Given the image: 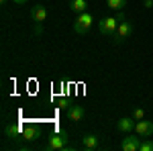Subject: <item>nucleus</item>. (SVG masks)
Instances as JSON below:
<instances>
[{
  "mask_svg": "<svg viewBox=\"0 0 153 151\" xmlns=\"http://www.w3.org/2000/svg\"><path fill=\"white\" fill-rule=\"evenodd\" d=\"M4 135L8 139H23V125H6Z\"/></svg>",
  "mask_w": 153,
  "mask_h": 151,
  "instance_id": "nucleus-9",
  "label": "nucleus"
},
{
  "mask_svg": "<svg viewBox=\"0 0 153 151\" xmlns=\"http://www.w3.org/2000/svg\"><path fill=\"white\" fill-rule=\"evenodd\" d=\"M139 151H153V141H141Z\"/></svg>",
  "mask_w": 153,
  "mask_h": 151,
  "instance_id": "nucleus-15",
  "label": "nucleus"
},
{
  "mask_svg": "<svg viewBox=\"0 0 153 151\" xmlns=\"http://www.w3.org/2000/svg\"><path fill=\"white\" fill-rule=\"evenodd\" d=\"M70 8L76 14H82V12L88 10V2L86 0H70Z\"/></svg>",
  "mask_w": 153,
  "mask_h": 151,
  "instance_id": "nucleus-13",
  "label": "nucleus"
},
{
  "mask_svg": "<svg viewBox=\"0 0 153 151\" xmlns=\"http://www.w3.org/2000/svg\"><path fill=\"white\" fill-rule=\"evenodd\" d=\"M65 112H68V118L74 121V123H78V121H82V118H84V108L80 104H71Z\"/></svg>",
  "mask_w": 153,
  "mask_h": 151,
  "instance_id": "nucleus-11",
  "label": "nucleus"
},
{
  "mask_svg": "<svg viewBox=\"0 0 153 151\" xmlns=\"http://www.w3.org/2000/svg\"><path fill=\"white\" fill-rule=\"evenodd\" d=\"M143 4H145V8H153V0H143Z\"/></svg>",
  "mask_w": 153,
  "mask_h": 151,
  "instance_id": "nucleus-19",
  "label": "nucleus"
},
{
  "mask_svg": "<svg viewBox=\"0 0 153 151\" xmlns=\"http://www.w3.org/2000/svg\"><path fill=\"white\" fill-rule=\"evenodd\" d=\"M41 131L35 127V125H23V139L25 141H35L39 139Z\"/></svg>",
  "mask_w": 153,
  "mask_h": 151,
  "instance_id": "nucleus-10",
  "label": "nucleus"
},
{
  "mask_svg": "<svg viewBox=\"0 0 153 151\" xmlns=\"http://www.w3.org/2000/svg\"><path fill=\"white\" fill-rule=\"evenodd\" d=\"M59 106H61V108H63V110H68V108H70V100H65V98H63V100H61V102H59Z\"/></svg>",
  "mask_w": 153,
  "mask_h": 151,
  "instance_id": "nucleus-17",
  "label": "nucleus"
},
{
  "mask_svg": "<svg viewBox=\"0 0 153 151\" xmlns=\"http://www.w3.org/2000/svg\"><path fill=\"white\" fill-rule=\"evenodd\" d=\"M92 23H94V16H92L90 12L86 10V12H82V14H78V16H76V23H74V31H76L78 35H86V33L90 31Z\"/></svg>",
  "mask_w": 153,
  "mask_h": 151,
  "instance_id": "nucleus-1",
  "label": "nucleus"
},
{
  "mask_svg": "<svg viewBox=\"0 0 153 151\" xmlns=\"http://www.w3.org/2000/svg\"><path fill=\"white\" fill-rule=\"evenodd\" d=\"M135 118H129V116H125V118H118L117 121V129L120 133H131V131H135Z\"/></svg>",
  "mask_w": 153,
  "mask_h": 151,
  "instance_id": "nucleus-8",
  "label": "nucleus"
},
{
  "mask_svg": "<svg viewBox=\"0 0 153 151\" xmlns=\"http://www.w3.org/2000/svg\"><path fill=\"white\" fill-rule=\"evenodd\" d=\"M106 4H108V8H112V10H123L125 6H127V0H106Z\"/></svg>",
  "mask_w": 153,
  "mask_h": 151,
  "instance_id": "nucleus-14",
  "label": "nucleus"
},
{
  "mask_svg": "<svg viewBox=\"0 0 153 151\" xmlns=\"http://www.w3.org/2000/svg\"><path fill=\"white\" fill-rule=\"evenodd\" d=\"M31 19H33V23H43L45 19H47V8L43 6V4H37L31 8Z\"/></svg>",
  "mask_w": 153,
  "mask_h": 151,
  "instance_id": "nucleus-7",
  "label": "nucleus"
},
{
  "mask_svg": "<svg viewBox=\"0 0 153 151\" xmlns=\"http://www.w3.org/2000/svg\"><path fill=\"white\" fill-rule=\"evenodd\" d=\"M41 33H43V29H41V23H35V35L39 37Z\"/></svg>",
  "mask_w": 153,
  "mask_h": 151,
  "instance_id": "nucleus-18",
  "label": "nucleus"
},
{
  "mask_svg": "<svg viewBox=\"0 0 153 151\" xmlns=\"http://www.w3.org/2000/svg\"><path fill=\"white\" fill-rule=\"evenodd\" d=\"M139 147H141V139H139V135L135 137V135H129V133H127V137H125L123 143H120V149H123V151H139Z\"/></svg>",
  "mask_w": 153,
  "mask_h": 151,
  "instance_id": "nucleus-5",
  "label": "nucleus"
},
{
  "mask_svg": "<svg viewBox=\"0 0 153 151\" xmlns=\"http://www.w3.org/2000/svg\"><path fill=\"white\" fill-rule=\"evenodd\" d=\"M12 2H14V4H27L29 0H12Z\"/></svg>",
  "mask_w": 153,
  "mask_h": 151,
  "instance_id": "nucleus-20",
  "label": "nucleus"
},
{
  "mask_svg": "<svg viewBox=\"0 0 153 151\" xmlns=\"http://www.w3.org/2000/svg\"><path fill=\"white\" fill-rule=\"evenodd\" d=\"M68 147V133L61 129L57 133H53L51 137H49L47 145H45V149L47 151H55V149H65Z\"/></svg>",
  "mask_w": 153,
  "mask_h": 151,
  "instance_id": "nucleus-2",
  "label": "nucleus"
},
{
  "mask_svg": "<svg viewBox=\"0 0 153 151\" xmlns=\"http://www.w3.org/2000/svg\"><path fill=\"white\" fill-rule=\"evenodd\" d=\"M133 118H135V121H141V118H145V110H143V108H135Z\"/></svg>",
  "mask_w": 153,
  "mask_h": 151,
  "instance_id": "nucleus-16",
  "label": "nucleus"
},
{
  "mask_svg": "<svg viewBox=\"0 0 153 151\" xmlns=\"http://www.w3.org/2000/svg\"><path fill=\"white\" fill-rule=\"evenodd\" d=\"M135 133L139 135V137H151L153 135V123L151 121H137V125H135Z\"/></svg>",
  "mask_w": 153,
  "mask_h": 151,
  "instance_id": "nucleus-6",
  "label": "nucleus"
},
{
  "mask_svg": "<svg viewBox=\"0 0 153 151\" xmlns=\"http://www.w3.org/2000/svg\"><path fill=\"white\" fill-rule=\"evenodd\" d=\"M131 35H133V25H131L129 21H123V23H118L117 31H114V35H112V41H114L117 45H120V43H125Z\"/></svg>",
  "mask_w": 153,
  "mask_h": 151,
  "instance_id": "nucleus-3",
  "label": "nucleus"
},
{
  "mask_svg": "<svg viewBox=\"0 0 153 151\" xmlns=\"http://www.w3.org/2000/svg\"><path fill=\"white\" fill-rule=\"evenodd\" d=\"M82 147L84 149H96L98 147V137L92 135V133H86L82 137Z\"/></svg>",
  "mask_w": 153,
  "mask_h": 151,
  "instance_id": "nucleus-12",
  "label": "nucleus"
},
{
  "mask_svg": "<svg viewBox=\"0 0 153 151\" xmlns=\"http://www.w3.org/2000/svg\"><path fill=\"white\" fill-rule=\"evenodd\" d=\"M0 2H2V4H4V2H6V0H0Z\"/></svg>",
  "mask_w": 153,
  "mask_h": 151,
  "instance_id": "nucleus-21",
  "label": "nucleus"
},
{
  "mask_svg": "<svg viewBox=\"0 0 153 151\" xmlns=\"http://www.w3.org/2000/svg\"><path fill=\"white\" fill-rule=\"evenodd\" d=\"M118 21L117 16H108V19H102L100 23H98V31L102 33V35L106 37H112L114 35V31H117V27H118Z\"/></svg>",
  "mask_w": 153,
  "mask_h": 151,
  "instance_id": "nucleus-4",
  "label": "nucleus"
}]
</instances>
